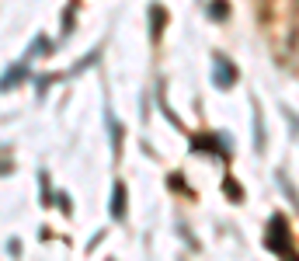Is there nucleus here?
Masks as SVG:
<instances>
[{
    "instance_id": "nucleus-1",
    "label": "nucleus",
    "mask_w": 299,
    "mask_h": 261,
    "mask_svg": "<svg viewBox=\"0 0 299 261\" xmlns=\"http://www.w3.org/2000/svg\"><path fill=\"white\" fill-rule=\"evenodd\" d=\"M112 216L122 220V184H115V198H112Z\"/></svg>"
}]
</instances>
